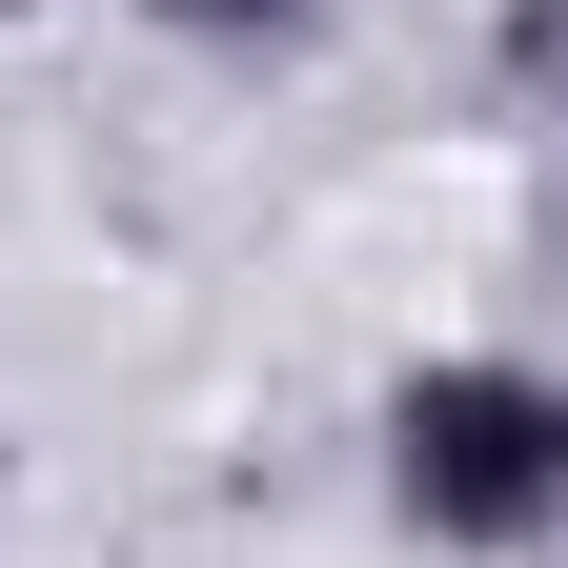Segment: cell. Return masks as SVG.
Listing matches in <instances>:
<instances>
[{"mask_svg": "<svg viewBox=\"0 0 568 568\" xmlns=\"http://www.w3.org/2000/svg\"><path fill=\"white\" fill-rule=\"evenodd\" d=\"M386 487L426 548H548L568 528V386L548 366H406L386 386Z\"/></svg>", "mask_w": 568, "mask_h": 568, "instance_id": "obj_1", "label": "cell"}, {"mask_svg": "<svg viewBox=\"0 0 568 568\" xmlns=\"http://www.w3.org/2000/svg\"><path fill=\"white\" fill-rule=\"evenodd\" d=\"M163 21H183V41H305L325 0H163Z\"/></svg>", "mask_w": 568, "mask_h": 568, "instance_id": "obj_2", "label": "cell"}]
</instances>
